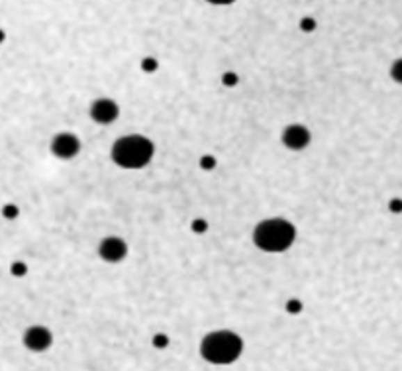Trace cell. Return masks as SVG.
<instances>
[{"label": "cell", "instance_id": "1", "mask_svg": "<svg viewBox=\"0 0 402 371\" xmlns=\"http://www.w3.org/2000/svg\"><path fill=\"white\" fill-rule=\"evenodd\" d=\"M153 155H155L153 142L140 134H130V136L118 138L110 150L112 161L124 169H142L152 161Z\"/></svg>", "mask_w": 402, "mask_h": 371}, {"label": "cell", "instance_id": "2", "mask_svg": "<svg viewBox=\"0 0 402 371\" xmlns=\"http://www.w3.org/2000/svg\"><path fill=\"white\" fill-rule=\"evenodd\" d=\"M243 352V340L232 330H216L207 334L200 342L202 360L214 365H230L238 360Z\"/></svg>", "mask_w": 402, "mask_h": 371}, {"label": "cell", "instance_id": "3", "mask_svg": "<svg viewBox=\"0 0 402 371\" xmlns=\"http://www.w3.org/2000/svg\"><path fill=\"white\" fill-rule=\"evenodd\" d=\"M296 240V228L284 219H269L259 222L253 230V244L261 251L281 253L287 251Z\"/></svg>", "mask_w": 402, "mask_h": 371}, {"label": "cell", "instance_id": "4", "mask_svg": "<svg viewBox=\"0 0 402 371\" xmlns=\"http://www.w3.org/2000/svg\"><path fill=\"white\" fill-rule=\"evenodd\" d=\"M51 153L57 159H73L81 152V140L71 132H61L51 140Z\"/></svg>", "mask_w": 402, "mask_h": 371}, {"label": "cell", "instance_id": "5", "mask_svg": "<svg viewBox=\"0 0 402 371\" xmlns=\"http://www.w3.org/2000/svg\"><path fill=\"white\" fill-rule=\"evenodd\" d=\"M98 255L108 263H120L128 255V244L118 236H108L98 244Z\"/></svg>", "mask_w": 402, "mask_h": 371}, {"label": "cell", "instance_id": "6", "mask_svg": "<svg viewBox=\"0 0 402 371\" xmlns=\"http://www.w3.org/2000/svg\"><path fill=\"white\" fill-rule=\"evenodd\" d=\"M24 346L30 349V352H45L49 349V346L54 344V334L51 330L45 326H30L24 332Z\"/></svg>", "mask_w": 402, "mask_h": 371}, {"label": "cell", "instance_id": "7", "mask_svg": "<svg viewBox=\"0 0 402 371\" xmlns=\"http://www.w3.org/2000/svg\"><path fill=\"white\" fill-rule=\"evenodd\" d=\"M90 118L97 122V124H112L116 122V118L120 116V109L116 104V100L112 99H97L90 102Z\"/></svg>", "mask_w": 402, "mask_h": 371}, {"label": "cell", "instance_id": "8", "mask_svg": "<svg viewBox=\"0 0 402 371\" xmlns=\"http://www.w3.org/2000/svg\"><path fill=\"white\" fill-rule=\"evenodd\" d=\"M310 130L303 126V124H291L287 126L281 134V142H283L284 148L293 150V152H300L305 150L306 145L310 143Z\"/></svg>", "mask_w": 402, "mask_h": 371}, {"label": "cell", "instance_id": "9", "mask_svg": "<svg viewBox=\"0 0 402 371\" xmlns=\"http://www.w3.org/2000/svg\"><path fill=\"white\" fill-rule=\"evenodd\" d=\"M391 77L394 83L402 85V57L401 59H396V61L391 65Z\"/></svg>", "mask_w": 402, "mask_h": 371}, {"label": "cell", "instance_id": "10", "mask_svg": "<svg viewBox=\"0 0 402 371\" xmlns=\"http://www.w3.org/2000/svg\"><path fill=\"white\" fill-rule=\"evenodd\" d=\"M18 214H20V208L16 207V205H4L2 207V216L6 220L18 219Z\"/></svg>", "mask_w": 402, "mask_h": 371}, {"label": "cell", "instance_id": "11", "mask_svg": "<svg viewBox=\"0 0 402 371\" xmlns=\"http://www.w3.org/2000/svg\"><path fill=\"white\" fill-rule=\"evenodd\" d=\"M284 308H287L289 315H298V313H303V303L296 301V299H291V301H287Z\"/></svg>", "mask_w": 402, "mask_h": 371}, {"label": "cell", "instance_id": "12", "mask_svg": "<svg viewBox=\"0 0 402 371\" xmlns=\"http://www.w3.org/2000/svg\"><path fill=\"white\" fill-rule=\"evenodd\" d=\"M191 230H193L195 234H204L208 230V222L202 219H195L191 222Z\"/></svg>", "mask_w": 402, "mask_h": 371}, {"label": "cell", "instance_id": "13", "mask_svg": "<svg viewBox=\"0 0 402 371\" xmlns=\"http://www.w3.org/2000/svg\"><path fill=\"white\" fill-rule=\"evenodd\" d=\"M10 271H12V275H14V277H24V275L28 273V265H26L24 262H14L12 263Z\"/></svg>", "mask_w": 402, "mask_h": 371}, {"label": "cell", "instance_id": "14", "mask_svg": "<svg viewBox=\"0 0 402 371\" xmlns=\"http://www.w3.org/2000/svg\"><path fill=\"white\" fill-rule=\"evenodd\" d=\"M200 167H202L204 171H212V169L216 167L214 155H202V157H200Z\"/></svg>", "mask_w": 402, "mask_h": 371}, {"label": "cell", "instance_id": "15", "mask_svg": "<svg viewBox=\"0 0 402 371\" xmlns=\"http://www.w3.org/2000/svg\"><path fill=\"white\" fill-rule=\"evenodd\" d=\"M239 77L236 75V73H232V71H228V73H224V77H222V83L226 85V87H234V85H238Z\"/></svg>", "mask_w": 402, "mask_h": 371}, {"label": "cell", "instance_id": "16", "mask_svg": "<svg viewBox=\"0 0 402 371\" xmlns=\"http://www.w3.org/2000/svg\"><path fill=\"white\" fill-rule=\"evenodd\" d=\"M153 346L161 349L167 348V346H169V338H167L165 334H155V336H153Z\"/></svg>", "mask_w": 402, "mask_h": 371}, {"label": "cell", "instance_id": "17", "mask_svg": "<svg viewBox=\"0 0 402 371\" xmlns=\"http://www.w3.org/2000/svg\"><path fill=\"white\" fill-rule=\"evenodd\" d=\"M300 30H303V32H314L316 30L314 18H303V20H300Z\"/></svg>", "mask_w": 402, "mask_h": 371}, {"label": "cell", "instance_id": "18", "mask_svg": "<svg viewBox=\"0 0 402 371\" xmlns=\"http://www.w3.org/2000/svg\"><path fill=\"white\" fill-rule=\"evenodd\" d=\"M142 69L145 71V73H152V71L157 69V61H155L153 57H145V59L142 61Z\"/></svg>", "mask_w": 402, "mask_h": 371}, {"label": "cell", "instance_id": "19", "mask_svg": "<svg viewBox=\"0 0 402 371\" xmlns=\"http://www.w3.org/2000/svg\"><path fill=\"white\" fill-rule=\"evenodd\" d=\"M389 210L394 212V214H401L402 212V198H391L389 203Z\"/></svg>", "mask_w": 402, "mask_h": 371}, {"label": "cell", "instance_id": "20", "mask_svg": "<svg viewBox=\"0 0 402 371\" xmlns=\"http://www.w3.org/2000/svg\"><path fill=\"white\" fill-rule=\"evenodd\" d=\"M210 4H216V6H228L232 2H236V0H207Z\"/></svg>", "mask_w": 402, "mask_h": 371}, {"label": "cell", "instance_id": "21", "mask_svg": "<svg viewBox=\"0 0 402 371\" xmlns=\"http://www.w3.org/2000/svg\"><path fill=\"white\" fill-rule=\"evenodd\" d=\"M2 42H4V32L0 30V44H2Z\"/></svg>", "mask_w": 402, "mask_h": 371}]
</instances>
